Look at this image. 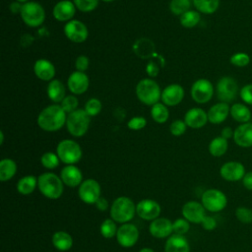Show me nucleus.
I'll return each instance as SVG.
<instances>
[{
	"label": "nucleus",
	"mask_w": 252,
	"mask_h": 252,
	"mask_svg": "<svg viewBox=\"0 0 252 252\" xmlns=\"http://www.w3.org/2000/svg\"><path fill=\"white\" fill-rule=\"evenodd\" d=\"M67 113L57 103L44 107L37 116V125L43 131L55 132L66 124Z\"/></svg>",
	"instance_id": "1"
},
{
	"label": "nucleus",
	"mask_w": 252,
	"mask_h": 252,
	"mask_svg": "<svg viewBox=\"0 0 252 252\" xmlns=\"http://www.w3.org/2000/svg\"><path fill=\"white\" fill-rule=\"evenodd\" d=\"M63 181L53 172H44L37 177V187L47 199H59L64 191Z\"/></svg>",
	"instance_id": "2"
},
{
	"label": "nucleus",
	"mask_w": 252,
	"mask_h": 252,
	"mask_svg": "<svg viewBox=\"0 0 252 252\" xmlns=\"http://www.w3.org/2000/svg\"><path fill=\"white\" fill-rule=\"evenodd\" d=\"M136 214V205L125 196L116 198L110 207V218L117 223H126L132 220Z\"/></svg>",
	"instance_id": "3"
},
{
	"label": "nucleus",
	"mask_w": 252,
	"mask_h": 252,
	"mask_svg": "<svg viewBox=\"0 0 252 252\" xmlns=\"http://www.w3.org/2000/svg\"><path fill=\"white\" fill-rule=\"evenodd\" d=\"M136 95L138 99L146 105H154L161 97V91L158 83L146 78L139 81L136 86Z\"/></svg>",
	"instance_id": "4"
},
{
	"label": "nucleus",
	"mask_w": 252,
	"mask_h": 252,
	"mask_svg": "<svg viewBox=\"0 0 252 252\" xmlns=\"http://www.w3.org/2000/svg\"><path fill=\"white\" fill-rule=\"evenodd\" d=\"M91 117L85 109H77L67 115L66 127L68 132L74 137L84 136L90 126Z\"/></svg>",
	"instance_id": "5"
},
{
	"label": "nucleus",
	"mask_w": 252,
	"mask_h": 252,
	"mask_svg": "<svg viewBox=\"0 0 252 252\" xmlns=\"http://www.w3.org/2000/svg\"><path fill=\"white\" fill-rule=\"evenodd\" d=\"M56 154L60 160L67 165L77 163L83 155L80 145L76 141L70 139H65L58 143Z\"/></svg>",
	"instance_id": "6"
},
{
	"label": "nucleus",
	"mask_w": 252,
	"mask_h": 252,
	"mask_svg": "<svg viewBox=\"0 0 252 252\" xmlns=\"http://www.w3.org/2000/svg\"><path fill=\"white\" fill-rule=\"evenodd\" d=\"M23 22L32 28L39 27L45 19V12L43 7L34 1L24 3L20 12Z\"/></svg>",
	"instance_id": "7"
},
{
	"label": "nucleus",
	"mask_w": 252,
	"mask_h": 252,
	"mask_svg": "<svg viewBox=\"0 0 252 252\" xmlns=\"http://www.w3.org/2000/svg\"><path fill=\"white\" fill-rule=\"evenodd\" d=\"M201 203L206 211L211 213H218L226 207L227 198L222 191L216 188H211L202 194Z\"/></svg>",
	"instance_id": "8"
},
{
	"label": "nucleus",
	"mask_w": 252,
	"mask_h": 252,
	"mask_svg": "<svg viewBox=\"0 0 252 252\" xmlns=\"http://www.w3.org/2000/svg\"><path fill=\"white\" fill-rule=\"evenodd\" d=\"M216 92L220 101L229 103L236 98L239 93V87L235 79L225 76L218 81Z\"/></svg>",
	"instance_id": "9"
},
{
	"label": "nucleus",
	"mask_w": 252,
	"mask_h": 252,
	"mask_svg": "<svg viewBox=\"0 0 252 252\" xmlns=\"http://www.w3.org/2000/svg\"><path fill=\"white\" fill-rule=\"evenodd\" d=\"M80 199L86 204H95L99 197H101V188L99 183L93 178L84 180L78 189Z\"/></svg>",
	"instance_id": "10"
},
{
	"label": "nucleus",
	"mask_w": 252,
	"mask_h": 252,
	"mask_svg": "<svg viewBox=\"0 0 252 252\" xmlns=\"http://www.w3.org/2000/svg\"><path fill=\"white\" fill-rule=\"evenodd\" d=\"M214 95L213 84L207 79L195 81L191 87V96L197 103H207Z\"/></svg>",
	"instance_id": "11"
},
{
	"label": "nucleus",
	"mask_w": 252,
	"mask_h": 252,
	"mask_svg": "<svg viewBox=\"0 0 252 252\" xmlns=\"http://www.w3.org/2000/svg\"><path fill=\"white\" fill-rule=\"evenodd\" d=\"M139 238V230L133 223L126 222L118 227L116 240L118 244L124 248H130L136 244Z\"/></svg>",
	"instance_id": "12"
},
{
	"label": "nucleus",
	"mask_w": 252,
	"mask_h": 252,
	"mask_svg": "<svg viewBox=\"0 0 252 252\" xmlns=\"http://www.w3.org/2000/svg\"><path fill=\"white\" fill-rule=\"evenodd\" d=\"M64 33L66 37L75 43L84 42L89 35L87 26L78 20H71L64 26Z\"/></svg>",
	"instance_id": "13"
},
{
	"label": "nucleus",
	"mask_w": 252,
	"mask_h": 252,
	"mask_svg": "<svg viewBox=\"0 0 252 252\" xmlns=\"http://www.w3.org/2000/svg\"><path fill=\"white\" fill-rule=\"evenodd\" d=\"M245 171V166L240 161L230 160L224 162L220 168V174L222 179L228 182H236L242 180Z\"/></svg>",
	"instance_id": "14"
},
{
	"label": "nucleus",
	"mask_w": 252,
	"mask_h": 252,
	"mask_svg": "<svg viewBox=\"0 0 252 252\" xmlns=\"http://www.w3.org/2000/svg\"><path fill=\"white\" fill-rule=\"evenodd\" d=\"M161 212L159 204L152 199H143L136 205V214L145 220H154Z\"/></svg>",
	"instance_id": "15"
},
{
	"label": "nucleus",
	"mask_w": 252,
	"mask_h": 252,
	"mask_svg": "<svg viewBox=\"0 0 252 252\" xmlns=\"http://www.w3.org/2000/svg\"><path fill=\"white\" fill-rule=\"evenodd\" d=\"M183 218L192 223H201L207 216L206 209L202 203L197 201H188L182 207Z\"/></svg>",
	"instance_id": "16"
},
{
	"label": "nucleus",
	"mask_w": 252,
	"mask_h": 252,
	"mask_svg": "<svg viewBox=\"0 0 252 252\" xmlns=\"http://www.w3.org/2000/svg\"><path fill=\"white\" fill-rule=\"evenodd\" d=\"M172 221L166 218H158L151 221L149 231L155 238H168L172 235Z\"/></svg>",
	"instance_id": "17"
},
{
	"label": "nucleus",
	"mask_w": 252,
	"mask_h": 252,
	"mask_svg": "<svg viewBox=\"0 0 252 252\" xmlns=\"http://www.w3.org/2000/svg\"><path fill=\"white\" fill-rule=\"evenodd\" d=\"M184 97V89L178 84H171L161 91V101L166 106L179 104Z\"/></svg>",
	"instance_id": "18"
},
{
	"label": "nucleus",
	"mask_w": 252,
	"mask_h": 252,
	"mask_svg": "<svg viewBox=\"0 0 252 252\" xmlns=\"http://www.w3.org/2000/svg\"><path fill=\"white\" fill-rule=\"evenodd\" d=\"M89 85H90L89 77L84 72H80V71L73 72L67 80L68 89L74 94H84L88 90Z\"/></svg>",
	"instance_id": "19"
},
{
	"label": "nucleus",
	"mask_w": 252,
	"mask_h": 252,
	"mask_svg": "<svg viewBox=\"0 0 252 252\" xmlns=\"http://www.w3.org/2000/svg\"><path fill=\"white\" fill-rule=\"evenodd\" d=\"M76 12V6L69 0H61L55 4L52 15L58 22H69Z\"/></svg>",
	"instance_id": "20"
},
{
	"label": "nucleus",
	"mask_w": 252,
	"mask_h": 252,
	"mask_svg": "<svg viewBox=\"0 0 252 252\" xmlns=\"http://www.w3.org/2000/svg\"><path fill=\"white\" fill-rule=\"evenodd\" d=\"M232 139L234 143L240 148L252 147V123L246 122L239 124L234 129Z\"/></svg>",
	"instance_id": "21"
},
{
	"label": "nucleus",
	"mask_w": 252,
	"mask_h": 252,
	"mask_svg": "<svg viewBox=\"0 0 252 252\" xmlns=\"http://www.w3.org/2000/svg\"><path fill=\"white\" fill-rule=\"evenodd\" d=\"M60 178L63 183L69 187L80 186L83 180V173L79 167L74 164H68L61 169Z\"/></svg>",
	"instance_id": "22"
},
{
	"label": "nucleus",
	"mask_w": 252,
	"mask_h": 252,
	"mask_svg": "<svg viewBox=\"0 0 252 252\" xmlns=\"http://www.w3.org/2000/svg\"><path fill=\"white\" fill-rule=\"evenodd\" d=\"M208 121L207 112L199 107H193L189 109L184 116V122L186 125L193 129L202 128L207 124Z\"/></svg>",
	"instance_id": "23"
},
{
	"label": "nucleus",
	"mask_w": 252,
	"mask_h": 252,
	"mask_svg": "<svg viewBox=\"0 0 252 252\" xmlns=\"http://www.w3.org/2000/svg\"><path fill=\"white\" fill-rule=\"evenodd\" d=\"M230 111V106L226 102H218L210 107L208 114V120L212 124H220L228 116Z\"/></svg>",
	"instance_id": "24"
},
{
	"label": "nucleus",
	"mask_w": 252,
	"mask_h": 252,
	"mask_svg": "<svg viewBox=\"0 0 252 252\" xmlns=\"http://www.w3.org/2000/svg\"><path fill=\"white\" fill-rule=\"evenodd\" d=\"M35 76L42 81H52L55 75L54 65L47 59H38L33 65Z\"/></svg>",
	"instance_id": "25"
},
{
	"label": "nucleus",
	"mask_w": 252,
	"mask_h": 252,
	"mask_svg": "<svg viewBox=\"0 0 252 252\" xmlns=\"http://www.w3.org/2000/svg\"><path fill=\"white\" fill-rule=\"evenodd\" d=\"M165 252H190V245L188 240L179 234L170 235L165 242Z\"/></svg>",
	"instance_id": "26"
},
{
	"label": "nucleus",
	"mask_w": 252,
	"mask_h": 252,
	"mask_svg": "<svg viewBox=\"0 0 252 252\" xmlns=\"http://www.w3.org/2000/svg\"><path fill=\"white\" fill-rule=\"evenodd\" d=\"M47 95L55 103L62 102L65 98V87L60 80L53 79L47 85Z\"/></svg>",
	"instance_id": "27"
},
{
	"label": "nucleus",
	"mask_w": 252,
	"mask_h": 252,
	"mask_svg": "<svg viewBox=\"0 0 252 252\" xmlns=\"http://www.w3.org/2000/svg\"><path fill=\"white\" fill-rule=\"evenodd\" d=\"M230 116L238 123H246L249 122L251 119V111L248 108L246 104L243 103H233L230 106V111H229Z\"/></svg>",
	"instance_id": "28"
},
{
	"label": "nucleus",
	"mask_w": 252,
	"mask_h": 252,
	"mask_svg": "<svg viewBox=\"0 0 252 252\" xmlns=\"http://www.w3.org/2000/svg\"><path fill=\"white\" fill-rule=\"evenodd\" d=\"M52 244L59 251H68L73 246V238L68 232L59 230L52 235Z\"/></svg>",
	"instance_id": "29"
},
{
	"label": "nucleus",
	"mask_w": 252,
	"mask_h": 252,
	"mask_svg": "<svg viewBox=\"0 0 252 252\" xmlns=\"http://www.w3.org/2000/svg\"><path fill=\"white\" fill-rule=\"evenodd\" d=\"M134 52L141 58H150L152 55H156L155 45L152 40L148 38H140L133 45Z\"/></svg>",
	"instance_id": "30"
},
{
	"label": "nucleus",
	"mask_w": 252,
	"mask_h": 252,
	"mask_svg": "<svg viewBox=\"0 0 252 252\" xmlns=\"http://www.w3.org/2000/svg\"><path fill=\"white\" fill-rule=\"evenodd\" d=\"M37 187V178L33 175H26L17 182V191L22 195L32 194Z\"/></svg>",
	"instance_id": "31"
},
{
	"label": "nucleus",
	"mask_w": 252,
	"mask_h": 252,
	"mask_svg": "<svg viewBox=\"0 0 252 252\" xmlns=\"http://www.w3.org/2000/svg\"><path fill=\"white\" fill-rule=\"evenodd\" d=\"M17 172V163L12 158H3L0 161V180L8 181L14 177Z\"/></svg>",
	"instance_id": "32"
},
{
	"label": "nucleus",
	"mask_w": 252,
	"mask_h": 252,
	"mask_svg": "<svg viewBox=\"0 0 252 252\" xmlns=\"http://www.w3.org/2000/svg\"><path fill=\"white\" fill-rule=\"evenodd\" d=\"M228 149V142L221 136L214 138L209 144V153L216 158L223 156Z\"/></svg>",
	"instance_id": "33"
},
{
	"label": "nucleus",
	"mask_w": 252,
	"mask_h": 252,
	"mask_svg": "<svg viewBox=\"0 0 252 252\" xmlns=\"http://www.w3.org/2000/svg\"><path fill=\"white\" fill-rule=\"evenodd\" d=\"M192 3L199 13L206 15L214 14L220 6V0H192Z\"/></svg>",
	"instance_id": "34"
},
{
	"label": "nucleus",
	"mask_w": 252,
	"mask_h": 252,
	"mask_svg": "<svg viewBox=\"0 0 252 252\" xmlns=\"http://www.w3.org/2000/svg\"><path fill=\"white\" fill-rule=\"evenodd\" d=\"M151 116L158 124H162L167 121L169 117V111L165 104L158 102L151 107Z\"/></svg>",
	"instance_id": "35"
},
{
	"label": "nucleus",
	"mask_w": 252,
	"mask_h": 252,
	"mask_svg": "<svg viewBox=\"0 0 252 252\" xmlns=\"http://www.w3.org/2000/svg\"><path fill=\"white\" fill-rule=\"evenodd\" d=\"M200 19H201V16L198 11L189 10L180 16V24L182 27L186 29H192L198 25V23L200 22Z\"/></svg>",
	"instance_id": "36"
},
{
	"label": "nucleus",
	"mask_w": 252,
	"mask_h": 252,
	"mask_svg": "<svg viewBox=\"0 0 252 252\" xmlns=\"http://www.w3.org/2000/svg\"><path fill=\"white\" fill-rule=\"evenodd\" d=\"M192 4V0H170L169 10L172 14L181 16L190 10Z\"/></svg>",
	"instance_id": "37"
},
{
	"label": "nucleus",
	"mask_w": 252,
	"mask_h": 252,
	"mask_svg": "<svg viewBox=\"0 0 252 252\" xmlns=\"http://www.w3.org/2000/svg\"><path fill=\"white\" fill-rule=\"evenodd\" d=\"M116 221H114L111 218L110 219H106L104 220L99 227V231L100 234L104 237V238H112L114 236H116L117 233V225H116Z\"/></svg>",
	"instance_id": "38"
},
{
	"label": "nucleus",
	"mask_w": 252,
	"mask_h": 252,
	"mask_svg": "<svg viewBox=\"0 0 252 252\" xmlns=\"http://www.w3.org/2000/svg\"><path fill=\"white\" fill-rule=\"evenodd\" d=\"M60 158L57 156V154L53 152H46L44 153L40 158V162L43 167L47 169H53L59 165Z\"/></svg>",
	"instance_id": "39"
},
{
	"label": "nucleus",
	"mask_w": 252,
	"mask_h": 252,
	"mask_svg": "<svg viewBox=\"0 0 252 252\" xmlns=\"http://www.w3.org/2000/svg\"><path fill=\"white\" fill-rule=\"evenodd\" d=\"M101 108H102L101 101L98 98L92 97L86 102L84 109L90 117H93L99 114V112L101 111Z\"/></svg>",
	"instance_id": "40"
},
{
	"label": "nucleus",
	"mask_w": 252,
	"mask_h": 252,
	"mask_svg": "<svg viewBox=\"0 0 252 252\" xmlns=\"http://www.w3.org/2000/svg\"><path fill=\"white\" fill-rule=\"evenodd\" d=\"M235 217L241 223H251L252 222V209L244 206L237 207L235 210Z\"/></svg>",
	"instance_id": "41"
},
{
	"label": "nucleus",
	"mask_w": 252,
	"mask_h": 252,
	"mask_svg": "<svg viewBox=\"0 0 252 252\" xmlns=\"http://www.w3.org/2000/svg\"><path fill=\"white\" fill-rule=\"evenodd\" d=\"M74 4L79 11L89 13L97 7L98 0H74Z\"/></svg>",
	"instance_id": "42"
},
{
	"label": "nucleus",
	"mask_w": 252,
	"mask_h": 252,
	"mask_svg": "<svg viewBox=\"0 0 252 252\" xmlns=\"http://www.w3.org/2000/svg\"><path fill=\"white\" fill-rule=\"evenodd\" d=\"M229 62L236 67H245L250 63V56L245 52H237L230 56Z\"/></svg>",
	"instance_id": "43"
},
{
	"label": "nucleus",
	"mask_w": 252,
	"mask_h": 252,
	"mask_svg": "<svg viewBox=\"0 0 252 252\" xmlns=\"http://www.w3.org/2000/svg\"><path fill=\"white\" fill-rule=\"evenodd\" d=\"M173 233L184 235L186 234L190 229V222L186 219H176L172 223Z\"/></svg>",
	"instance_id": "44"
},
{
	"label": "nucleus",
	"mask_w": 252,
	"mask_h": 252,
	"mask_svg": "<svg viewBox=\"0 0 252 252\" xmlns=\"http://www.w3.org/2000/svg\"><path fill=\"white\" fill-rule=\"evenodd\" d=\"M78 105H79V100L75 95H67L61 102V107L67 114L77 110Z\"/></svg>",
	"instance_id": "45"
},
{
	"label": "nucleus",
	"mask_w": 252,
	"mask_h": 252,
	"mask_svg": "<svg viewBox=\"0 0 252 252\" xmlns=\"http://www.w3.org/2000/svg\"><path fill=\"white\" fill-rule=\"evenodd\" d=\"M186 123L180 119H177V120H174L170 126H169V130H170V133L173 135V136H181L185 133L186 131Z\"/></svg>",
	"instance_id": "46"
},
{
	"label": "nucleus",
	"mask_w": 252,
	"mask_h": 252,
	"mask_svg": "<svg viewBox=\"0 0 252 252\" xmlns=\"http://www.w3.org/2000/svg\"><path fill=\"white\" fill-rule=\"evenodd\" d=\"M240 98L249 105H252V84L244 85L239 91Z\"/></svg>",
	"instance_id": "47"
},
{
	"label": "nucleus",
	"mask_w": 252,
	"mask_h": 252,
	"mask_svg": "<svg viewBox=\"0 0 252 252\" xmlns=\"http://www.w3.org/2000/svg\"><path fill=\"white\" fill-rule=\"evenodd\" d=\"M146 125H147V120L142 116L133 117L127 123L128 128L131 130H140V129H143Z\"/></svg>",
	"instance_id": "48"
},
{
	"label": "nucleus",
	"mask_w": 252,
	"mask_h": 252,
	"mask_svg": "<svg viewBox=\"0 0 252 252\" xmlns=\"http://www.w3.org/2000/svg\"><path fill=\"white\" fill-rule=\"evenodd\" d=\"M201 225H202V227H203L205 230L211 231V230H214V229L217 227V220H216V219H215L214 217H212V216H206V217L203 219V220H202V222H201Z\"/></svg>",
	"instance_id": "49"
},
{
	"label": "nucleus",
	"mask_w": 252,
	"mask_h": 252,
	"mask_svg": "<svg viewBox=\"0 0 252 252\" xmlns=\"http://www.w3.org/2000/svg\"><path fill=\"white\" fill-rule=\"evenodd\" d=\"M75 66H76L77 71L85 72L89 68V58L85 55L78 56L76 59V62H75Z\"/></svg>",
	"instance_id": "50"
},
{
	"label": "nucleus",
	"mask_w": 252,
	"mask_h": 252,
	"mask_svg": "<svg viewBox=\"0 0 252 252\" xmlns=\"http://www.w3.org/2000/svg\"><path fill=\"white\" fill-rule=\"evenodd\" d=\"M147 73L149 76L151 77H156L158 76V71H159V67H158V64L154 61V60H151L148 65H147V69H146Z\"/></svg>",
	"instance_id": "51"
},
{
	"label": "nucleus",
	"mask_w": 252,
	"mask_h": 252,
	"mask_svg": "<svg viewBox=\"0 0 252 252\" xmlns=\"http://www.w3.org/2000/svg\"><path fill=\"white\" fill-rule=\"evenodd\" d=\"M242 185L245 189L252 191V171H248L242 178Z\"/></svg>",
	"instance_id": "52"
},
{
	"label": "nucleus",
	"mask_w": 252,
	"mask_h": 252,
	"mask_svg": "<svg viewBox=\"0 0 252 252\" xmlns=\"http://www.w3.org/2000/svg\"><path fill=\"white\" fill-rule=\"evenodd\" d=\"M95 207L97 210L101 211V212H104L108 209L109 207V204H108V201L104 198V197H99L98 200L95 202Z\"/></svg>",
	"instance_id": "53"
},
{
	"label": "nucleus",
	"mask_w": 252,
	"mask_h": 252,
	"mask_svg": "<svg viewBox=\"0 0 252 252\" xmlns=\"http://www.w3.org/2000/svg\"><path fill=\"white\" fill-rule=\"evenodd\" d=\"M233 134H234V130H232L231 127L229 126H226V127H223L221 129V132H220V136L226 140L228 139H231L233 138Z\"/></svg>",
	"instance_id": "54"
},
{
	"label": "nucleus",
	"mask_w": 252,
	"mask_h": 252,
	"mask_svg": "<svg viewBox=\"0 0 252 252\" xmlns=\"http://www.w3.org/2000/svg\"><path fill=\"white\" fill-rule=\"evenodd\" d=\"M22 6L23 4H21L20 2L16 1V2H13L11 5H10V10L13 14H16V13H20L21 12V9H22Z\"/></svg>",
	"instance_id": "55"
},
{
	"label": "nucleus",
	"mask_w": 252,
	"mask_h": 252,
	"mask_svg": "<svg viewBox=\"0 0 252 252\" xmlns=\"http://www.w3.org/2000/svg\"><path fill=\"white\" fill-rule=\"evenodd\" d=\"M139 252H155L152 248H149V247H145V248H142Z\"/></svg>",
	"instance_id": "56"
},
{
	"label": "nucleus",
	"mask_w": 252,
	"mask_h": 252,
	"mask_svg": "<svg viewBox=\"0 0 252 252\" xmlns=\"http://www.w3.org/2000/svg\"><path fill=\"white\" fill-rule=\"evenodd\" d=\"M4 142V134H3V131H0V144L2 145Z\"/></svg>",
	"instance_id": "57"
},
{
	"label": "nucleus",
	"mask_w": 252,
	"mask_h": 252,
	"mask_svg": "<svg viewBox=\"0 0 252 252\" xmlns=\"http://www.w3.org/2000/svg\"><path fill=\"white\" fill-rule=\"evenodd\" d=\"M16 1H18L20 3H27V2H29V0H16Z\"/></svg>",
	"instance_id": "58"
},
{
	"label": "nucleus",
	"mask_w": 252,
	"mask_h": 252,
	"mask_svg": "<svg viewBox=\"0 0 252 252\" xmlns=\"http://www.w3.org/2000/svg\"><path fill=\"white\" fill-rule=\"evenodd\" d=\"M103 2H111V1H114V0H101Z\"/></svg>",
	"instance_id": "59"
}]
</instances>
